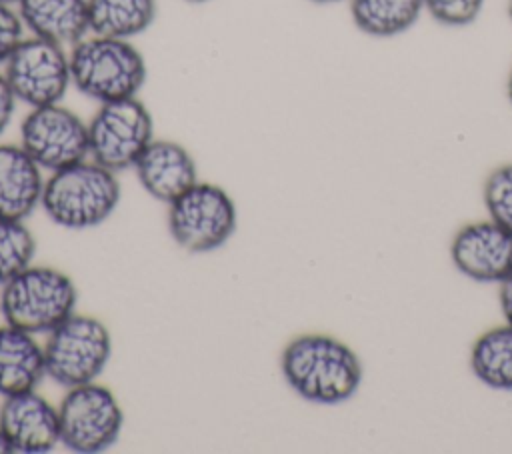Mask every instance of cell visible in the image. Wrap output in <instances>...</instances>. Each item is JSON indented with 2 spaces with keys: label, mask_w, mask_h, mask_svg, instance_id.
Segmentation results:
<instances>
[{
  "label": "cell",
  "mask_w": 512,
  "mask_h": 454,
  "mask_svg": "<svg viewBox=\"0 0 512 454\" xmlns=\"http://www.w3.org/2000/svg\"><path fill=\"white\" fill-rule=\"evenodd\" d=\"M236 204L230 194L210 182H196L168 204V230L188 252L220 248L236 230Z\"/></svg>",
  "instance_id": "cell-6"
},
{
  "label": "cell",
  "mask_w": 512,
  "mask_h": 454,
  "mask_svg": "<svg viewBox=\"0 0 512 454\" xmlns=\"http://www.w3.org/2000/svg\"><path fill=\"white\" fill-rule=\"evenodd\" d=\"M484 206L490 220L512 232V164L498 166L484 182Z\"/></svg>",
  "instance_id": "cell-21"
},
{
  "label": "cell",
  "mask_w": 512,
  "mask_h": 454,
  "mask_svg": "<svg viewBox=\"0 0 512 454\" xmlns=\"http://www.w3.org/2000/svg\"><path fill=\"white\" fill-rule=\"evenodd\" d=\"M16 6L32 36L72 48L90 32L88 0H18Z\"/></svg>",
  "instance_id": "cell-16"
},
{
  "label": "cell",
  "mask_w": 512,
  "mask_h": 454,
  "mask_svg": "<svg viewBox=\"0 0 512 454\" xmlns=\"http://www.w3.org/2000/svg\"><path fill=\"white\" fill-rule=\"evenodd\" d=\"M110 352L112 340L102 320L70 314L48 332L44 344L46 376L66 388L94 382L104 372Z\"/></svg>",
  "instance_id": "cell-5"
},
{
  "label": "cell",
  "mask_w": 512,
  "mask_h": 454,
  "mask_svg": "<svg viewBox=\"0 0 512 454\" xmlns=\"http://www.w3.org/2000/svg\"><path fill=\"white\" fill-rule=\"evenodd\" d=\"M474 376L494 388L512 390V326H496L476 338L470 350Z\"/></svg>",
  "instance_id": "cell-19"
},
{
  "label": "cell",
  "mask_w": 512,
  "mask_h": 454,
  "mask_svg": "<svg viewBox=\"0 0 512 454\" xmlns=\"http://www.w3.org/2000/svg\"><path fill=\"white\" fill-rule=\"evenodd\" d=\"M88 140L90 158L100 166L112 172L134 168L154 140L152 114L136 96L104 102L88 122Z\"/></svg>",
  "instance_id": "cell-7"
},
{
  "label": "cell",
  "mask_w": 512,
  "mask_h": 454,
  "mask_svg": "<svg viewBox=\"0 0 512 454\" xmlns=\"http://www.w3.org/2000/svg\"><path fill=\"white\" fill-rule=\"evenodd\" d=\"M10 452H14V448H12L10 440H8V436L4 434V430L0 428V454H10Z\"/></svg>",
  "instance_id": "cell-26"
},
{
  "label": "cell",
  "mask_w": 512,
  "mask_h": 454,
  "mask_svg": "<svg viewBox=\"0 0 512 454\" xmlns=\"http://www.w3.org/2000/svg\"><path fill=\"white\" fill-rule=\"evenodd\" d=\"M288 386L304 400L340 404L350 400L362 382V362L342 340L310 332L292 338L280 358Z\"/></svg>",
  "instance_id": "cell-1"
},
{
  "label": "cell",
  "mask_w": 512,
  "mask_h": 454,
  "mask_svg": "<svg viewBox=\"0 0 512 454\" xmlns=\"http://www.w3.org/2000/svg\"><path fill=\"white\" fill-rule=\"evenodd\" d=\"M188 4H204V2H210V0H184Z\"/></svg>",
  "instance_id": "cell-28"
},
{
  "label": "cell",
  "mask_w": 512,
  "mask_h": 454,
  "mask_svg": "<svg viewBox=\"0 0 512 454\" xmlns=\"http://www.w3.org/2000/svg\"><path fill=\"white\" fill-rule=\"evenodd\" d=\"M134 172L142 188L166 204L198 182L194 158L174 140H152L136 160Z\"/></svg>",
  "instance_id": "cell-13"
},
{
  "label": "cell",
  "mask_w": 512,
  "mask_h": 454,
  "mask_svg": "<svg viewBox=\"0 0 512 454\" xmlns=\"http://www.w3.org/2000/svg\"><path fill=\"white\" fill-rule=\"evenodd\" d=\"M0 4H10V6H14V4H18V0H0Z\"/></svg>",
  "instance_id": "cell-31"
},
{
  "label": "cell",
  "mask_w": 512,
  "mask_h": 454,
  "mask_svg": "<svg viewBox=\"0 0 512 454\" xmlns=\"http://www.w3.org/2000/svg\"><path fill=\"white\" fill-rule=\"evenodd\" d=\"M484 0H424V10L438 24L448 28H464L478 20Z\"/></svg>",
  "instance_id": "cell-22"
},
{
  "label": "cell",
  "mask_w": 512,
  "mask_h": 454,
  "mask_svg": "<svg viewBox=\"0 0 512 454\" xmlns=\"http://www.w3.org/2000/svg\"><path fill=\"white\" fill-rule=\"evenodd\" d=\"M68 56L74 88L100 104L134 98L144 86L146 62L130 40L92 34L76 42Z\"/></svg>",
  "instance_id": "cell-3"
},
{
  "label": "cell",
  "mask_w": 512,
  "mask_h": 454,
  "mask_svg": "<svg viewBox=\"0 0 512 454\" xmlns=\"http://www.w3.org/2000/svg\"><path fill=\"white\" fill-rule=\"evenodd\" d=\"M498 300H500L504 322L512 326V274L498 284Z\"/></svg>",
  "instance_id": "cell-25"
},
{
  "label": "cell",
  "mask_w": 512,
  "mask_h": 454,
  "mask_svg": "<svg viewBox=\"0 0 512 454\" xmlns=\"http://www.w3.org/2000/svg\"><path fill=\"white\" fill-rule=\"evenodd\" d=\"M36 334L16 326H0V394L14 396L32 392L46 376L44 346Z\"/></svg>",
  "instance_id": "cell-15"
},
{
  "label": "cell",
  "mask_w": 512,
  "mask_h": 454,
  "mask_svg": "<svg viewBox=\"0 0 512 454\" xmlns=\"http://www.w3.org/2000/svg\"><path fill=\"white\" fill-rule=\"evenodd\" d=\"M42 168L20 144H0V218L24 220L42 200Z\"/></svg>",
  "instance_id": "cell-14"
},
{
  "label": "cell",
  "mask_w": 512,
  "mask_h": 454,
  "mask_svg": "<svg viewBox=\"0 0 512 454\" xmlns=\"http://www.w3.org/2000/svg\"><path fill=\"white\" fill-rule=\"evenodd\" d=\"M424 0H350L356 28L374 38H392L408 32L420 18Z\"/></svg>",
  "instance_id": "cell-18"
},
{
  "label": "cell",
  "mask_w": 512,
  "mask_h": 454,
  "mask_svg": "<svg viewBox=\"0 0 512 454\" xmlns=\"http://www.w3.org/2000/svg\"><path fill=\"white\" fill-rule=\"evenodd\" d=\"M4 76L16 98L30 108L56 104L72 84L70 56L62 44L22 38L4 64Z\"/></svg>",
  "instance_id": "cell-9"
},
{
  "label": "cell",
  "mask_w": 512,
  "mask_h": 454,
  "mask_svg": "<svg viewBox=\"0 0 512 454\" xmlns=\"http://www.w3.org/2000/svg\"><path fill=\"white\" fill-rule=\"evenodd\" d=\"M20 146L44 170H60L90 156L88 124L56 104L32 108L20 124Z\"/></svg>",
  "instance_id": "cell-10"
},
{
  "label": "cell",
  "mask_w": 512,
  "mask_h": 454,
  "mask_svg": "<svg viewBox=\"0 0 512 454\" xmlns=\"http://www.w3.org/2000/svg\"><path fill=\"white\" fill-rule=\"evenodd\" d=\"M24 38V22L10 4H0V66L6 64L14 48Z\"/></svg>",
  "instance_id": "cell-23"
},
{
  "label": "cell",
  "mask_w": 512,
  "mask_h": 454,
  "mask_svg": "<svg viewBox=\"0 0 512 454\" xmlns=\"http://www.w3.org/2000/svg\"><path fill=\"white\" fill-rule=\"evenodd\" d=\"M506 94H508V100L512 102V70L508 74V82H506Z\"/></svg>",
  "instance_id": "cell-27"
},
{
  "label": "cell",
  "mask_w": 512,
  "mask_h": 454,
  "mask_svg": "<svg viewBox=\"0 0 512 454\" xmlns=\"http://www.w3.org/2000/svg\"><path fill=\"white\" fill-rule=\"evenodd\" d=\"M36 252V240L24 226V220L0 218V286L30 266Z\"/></svg>",
  "instance_id": "cell-20"
},
{
  "label": "cell",
  "mask_w": 512,
  "mask_h": 454,
  "mask_svg": "<svg viewBox=\"0 0 512 454\" xmlns=\"http://www.w3.org/2000/svg\"><path fill=\"white\" fill-rule=\"evenodd\" d=\"M58 418L60 444L82 454L110 448L118 440L124 424L116 396L98 382L68 388L58 406Z\"/></svg>",
  "instance_id": "cell-8"
},
{
  "label": "cell",
  "mask_w": 512,
  "mask_h": 454,
  "mask_svg": "<svg viewBox=\"0 0 512 454\" xmlns=\"http://www.w3.org/2000/svg\"><path fill=\"white\" fill-rule=\"evenodd\" d=\"M450 256L466 278L500 284L512 274V232L490 218L464 224L452 238Z\"/></svg>",
  "instance_id": "cell-11"
},
{
  "label": "cell",
  "mask_w": 512,
  "mask_h": 454,
  "mask_svg": "<svg viewBox=\"0 0 512 454\" xmlns=\"http://www.w3.org/2000/svg\"><path fill=\"white\" fill-rule=\"evenodd\" d=\"M156 18V0H88L90 34L130 40Z\"/></svg>",
  "instance_id": "cell-17"
},
{
  "label": "cell",
  "mask_w": 512,
  "mask_h": 454,
  "mask_svg": "<svg viewBox=\"0 0 512 454\" xmlns=\"http://www.w3.org/2000/svg\"><path fill=\"white\" fill-rule=\"evenodd\" d=\"M0 428L14 452L40 454L60 444V418L44 396L32 392L6 396L0 406Z\"/></svg>",
  "instance_id": "cell-12"
},
{
  "label": "cell",
  "mask_w": 512,
  "mask_h": 454,
  "mask_svg": "<svg viewBox=\"0 0 512 454\" xmlns=\"http://www.w3.org/2000/svg\"><path fill=\"white\" fill-rule=\"evenodd\" d=\"M310 2H318V4H330V2H340V0H310Z\"/></svg>",
  "instance_id": "cell-29"
},
{
  "label": "cell",
  "mask_w": 512,
  "mask_h": 454,
  "mask_svg": "<svg viewBox=\"0 0 512 454\" xmlns=\"http://www.w3.org/2000/svg\"><path fill=\"white\" fill-rule=\"evenodd\" d=\"M16 94L12 92L4 74H0V134L10 126L14 110H16Z\"/></svg>",
  "instance_id": "cell-24"
},
{
  "label": "cell",
  "mask_w": 512,
  "mask_h": 454,
  "mask_svg": "<svg viewBox=\"0 0 512 454\" xmlns=\"http://www.w3.org/2000/svg\"><path fill=\"white\" fill-rule=\"evenodd\" d=\"M508 18L512 22V0H508Z\"/></svg>",
  "instance_id": "cell-30"
},
{
  "label": "cell",
  "mask_w": 512,
  "mask_h": 454,
  "mask_svg": "<svg viewBox=\"0 0 512 454\" xmlns=\"http://www.w3.org/2000/svg\"><path fill=\"white\" fill-rule=\"evenodd\" d=\"M72 278L50 266H28L2 286L0 310L6 324L32 334H48L76 306Z\"/></svg>",
  "instance_id": "cell-4"
},
{
  "label": "cell",
  "mask_w": 512,
  "mask_h": 454,
  "mask_svg": "<svg viewBox=\"0 0 512 454\" xmlns=\"http://www.w3.org/2000/svg\"><path fill=\"white\" fill-rule=\"evenodd\" d=\"M118 202L116 172L86 158L52 172L44 182L40 206L54 224L80 230L102 224Z\"/></svg>",
  "instance_id": "cell-2"
}]
</instances>
